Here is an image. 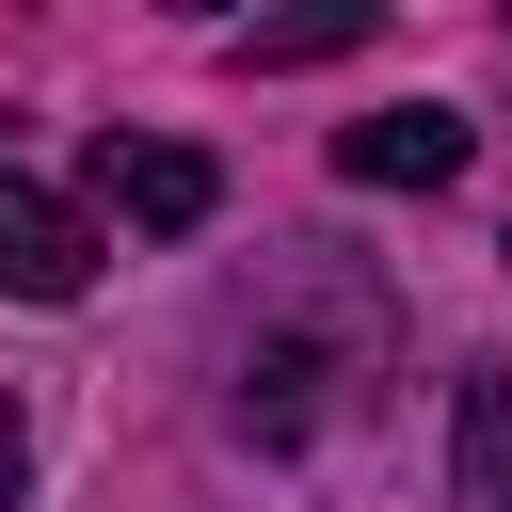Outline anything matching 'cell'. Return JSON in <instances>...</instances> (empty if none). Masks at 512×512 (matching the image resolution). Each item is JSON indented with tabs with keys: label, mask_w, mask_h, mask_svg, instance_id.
Listing matches in <instances>:
<instances>
[{
	"label": "cell",
	"mask_w": 512,
	"mask_h": 512,
	"mask_svg": "<svg viewBox=\"0 0 512 512\" xmlns=\"http://www.w3.org/2000/svg\"><path fill=\"white\" fill-rule=\"evenodd\" d=\"M96 208L144 224V240H192V224L224 208V176H208L192 144H160V128H112V144H96Z\"/></svg>",
	"instance_id": "3"
},
{
	"label": "cell",
	"mask_w": 512,
	"mask_h": 512,
	"mask_svg": "<svg viewBox=\"0 0 512 512\" xmlns=\"http://www.w3.org/2000/svg\"><path fill=\"white\" fill-rule=\"evenodd\" d=\"M384 352H400V288L352 272L336 240H288L272 288H256V320H240V432H256V448L336 432V400L384 384Z\"/></svg>",
	"instance_id": "1"
},
{
	"label": "cell",
	"mask_w": 512,
	"mask_h": 512,
	"mask_svg": "<svg viewBox=\"0 0 512 512\" xmlns=\"http://www.w3.org/2000/svg\"><path fill=\"white\" fill-rule=\"evenodd\" d=\"M336 176H352V192H448V176H464V112H448V96H400V112L336 128Z\"/></svg>",
	"instance_id": "4"
},
{
	"label": "cell",
	"mask_w": 512,
	"mask_h": 512,
	"mask_svg": "<svg viewBox=\"0 0 512 512\" xmlns=\"http://www.w3.org/2000/svg\"><path fill=\"white\" fill-rule=\"evenodd\" d=\"M80 288H96V224H80L48 176L0 160V304H80Z\"/></svg>",
	"instance_id": "2"
},
{
	"label": "cell",
	"mask_w": 512,
	"mask_h": 512,
	"mask_svg": "<svg viewBox=\"0 0 512 512\" xmlns=\"http://www.w3.org/2000/svg\"><path fill=\"white\" fill-rule=\"evenodd\" d=\"M16 480H32V432H16V400H0V512H16Z\"/></svg>",
	"instance_id": "7"
},
{
	"label": "cell",
	"mask_w": 512,
	"mask_h": 512,
	"mask_svg": "<svg viewBox=\"0 0 512 512\" xmlns=\"http://www.w3.org/2000/svg\"><path fill=\"white\" fill-rule=\"evenodd\" d=\"M496 256H512V240H496Z\"/></svg>",
	"instance_id": "8"
},
{
	"label": "cell",
	"mask_w": 512,
	"mask_h": 512,
	"mask_svg": "<svg viewBox=\"0 0 512 512\" xmlns=\"http://www.w3.org/2000/svg\"><path fill=\"white\" fill-rule=\"evenodd\" d=\"M352 32H368V0H320V16H240V32H224V64H240V80H272V64H336Z\"/></svg>",
	"instance_id": "6"
},
{
	"label": "cell",
	"mask_w": 512,
	"mask_h": 512,
	"mask_svg": "<svg viewBox=\"0 0 512 512\" xmlns=\"http://www.w3.org/2000/svg\"><path fill=\"white\" fill-rule=\"evenodd\" d=\"M448 512H512V368H464V416H448Z\"/></svg>",
	"instance_id": "5"
}]
</instances>
